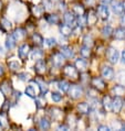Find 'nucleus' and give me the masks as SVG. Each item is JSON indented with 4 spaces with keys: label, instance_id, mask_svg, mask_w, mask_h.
I'll use <instances>...</instances> for the list:
<instances>
[{
    "label": "nucleus",
    "instance_id": "c85d7f7f",
    "mask_svg": "<svg viewBox=\"0 0 125 131\" xmlns=\"http://www.w3.org/2000/svg\"><path fill=\"white\" fill-rule=\"evenodd\" d=\"M46 19L49 24H58L59 23V17L57 14H49Z\"/></svg>",
    "mask_w": 125,
    "mask_h": 131
},
{
    "label": "nucleus",
    "instance_id": "4c0bfd02",
    "mask_svg": "<svg viewBox=\"0 0 125 131\" xmlns=\"http://www.w3.org/2000/svg\"><path fill=\"white\" fill-rule=\"evenodd\" d=\"M43 43L47 44L49 48H52V46H54L57 44V40L54 38H47V39L43 40Z\"/></svg>",
    "mask_w": 125,
    "mask_h": 131
},
{
    "label": "nucleus",
    "instance_id": "39448f33",
    "mask_svg": "<svg viewBox=\"0 0 125 131\" xmlns=\"http://www.w3.org/2000/svg\"><path fill=\"white\" fill-rule=\"evenodd\" d=\"M63 73L70 78H78L79 77V73L76 67L72 66V65H65L64 68H63Z\"/></svg>",
    "mask_w": 125,
    "mask_h": 131
},
{
    "label": "nucleus",
    "instance_id": "a18cd8bd",
    "mask_svg": "<svg viewBox=\"0 0 125 131\" xmlns=\"http://www.w3.org/2000/svg\"><path fill=\"white\" fill-rule=\"evenodd\" d=\"M42 11H43V9H40V7H37V6H34V7H33V13L35 14L37 17L41 16Z\"/></svg>",
    "mask_w": 125,
    "mask_h": 131
},
{
    "label": "nucleus",
    "instance_id": "cd10ccee",
    "mask_svg": "<svg viewBox=\"0 0 125 131\" xmlns=\"http://www.w3.org/2000/svg\"><path fill=\"white\" fill-rule=\"evenodd\" d=\"M76 24H78V27H85V25L87 24V21H86V16L85 14H81V16H79V18L76 19Z\"/></svg>",
    "mask_w": 125,
    "mask_h": 131
},
{
    "label": "nucleus",
    "instance_id": "5fc2aeb1",
    "mask_svg": "<svg viewBox=\"0 0 125 131\" xmlns=\"http://www.w3.org/2000/svg\"><path fill=\"white\" fill-rule=\"evenodd\" d=\"M85 2L87 3V5H93L94 0H85Z\"/></svg>",
    "mask_w": 125,
    "mask_h": 131
},
{
    "label": "nucleus",
    "instance_id": "4d7b16f0",
    "mask_svg": "<svg viewBox=\"0 0 125 131\" xmlns=\"http://www.w3.org/2000/svg\"><path fill=\"white\" fill-rule=\"evenodd\" d=\"M2 75H3V68L1 65H0V76H2Z\"/></svg>",
    "mask_w": 125,
    "mask_h": 131
},
{
    "label": "nucleus",
    "instance_id": "c03bdc74",
    "mask_svg": "<svg viewBox=\"0 0 125 131\" xmlns=\"http://www.w3.org/2000/svg\"><path fill=\"white\" fill-rule=\"evenodd\" d=\"M18 77H19V79H21V81L25 82L29 79V75L27 73H20V74H18Z\"/></svg>",
    "mask_w": 125,
    "mask_h": 131
},
{
    "label": "nucleus",
    "instance_id": "9b49d317",
    "mask_svg": "<svg viewBox=\"0 0 125 131\" xmlns=\"http://www.w3.org/2000/svg\"><path fill=\"white\" fill-rule=\"evenodd\" d=\"M91 85L93 86L95 89H97V90H103V89L105 88V83L103 82V79H101L100 77H94V78H92Z\"/></svg>",
    "mask_w": 125,
    "mask_h": 131
},
{
    "label": "nucleus",
    "instance_id": "58836bf2",
    "mask_svg": "<svg viewBox=\"0 0 125 131\" xmlns=\"http://www.w3.org/2000/svg\"><path fill=\"white\" fill-rule=\"evenodd\" d=\"M73 12H74V14H76V16H81V14L84 13V8L81 5H75L73 7Z\"/></svg>",
    "mask_w": 125,
    "mask_h": 131
},
{
    "label": "nucleus",
    "instance_id": "c9c22d12",
    "mask_svg": "<svg viewBox=\"0 0 125 131\" xmlns=\"http://www.w3.org/2000/svg\"><path fill=\"white\" fill-rule=\"evenodd\" d=\"M8 66L11 71H18L20 68V63L18 61H10L8 62Z\"/></svg>",
    "mask_w": 125,
    "mask_h": 131
},
{
    "label": "nucleus",
    "instance_id": "49530a36",
    "mask_svg": "<svg viewBox=\"0 0 125 131\" xmlns=\"http://www.w3.org/2000/svg\"><path fill=\"white\" fill-rule=\"evenodd\" d=\"M13 95H14V101H17V100L20 98L21 93H20V92H13Z\"/></svg>",
    "mask_w": 125,
    "mask_h": 131
},
{
    "label": "nucleus",
    "instance_id": "ddd939ff",
    "mask_svg": "<svg viewBox=\"0 0 125 131\" xmlns=\"http://www.w3.org/2000/svg\"><path fill=\"white\" fill-rule=\"evenodd\" d=\"M59 30H60L61 35H63V36H70V35L72 34V32H73V28L70 27V25H68L67 23H64V24H60V27H59Z\"/></svg>",
    "mask_w": 125,
    "mask_h": 131
},
{
    "label": "nucleus",
    "instance_id": "a19ab883",
    "mask_svg": "<svg viewBox=\"0 0 125 131\" xmlns=\"http://www.w3.org/2000/svg\"><path fill=\"white\" fill-rule=\"evenodd\" d=\"M42 3H43V10H51L53 7V3L50 0H42Z\"/></svg>",
    "mask_w": 125,
    "mask_h": 131
},
{
    "label": "nucleus",
    "instance_id": "f704fd0d",
    "mask_svg": "<svg viewBox=\"0 0 125 131\" xmlns=\"http://www.w3.org/2000/svg\"><path fill=\"white\" fill-rule=\"evenodd\" d=\"M0 27H1L3 30H10V29L12 28V24L8 19L3 18V19L1 20V24H0Z\"/></svg>",
    "mask_w": 125,
    "mask_h": 131
},
{
    "label": "nucleus",
    "instance_id": "4be33fe9",
    "mask_svg": "<svg viewBox=\"0 0 125 131\" xmlns=\"http://www.w3.org/2000/svg\"><path fill=\"white\" fill-rule=\"evenodd\" d=\"M113 34L116 40H125V28H119L113 31Z\"/></svg>",
    "mask_w": 125,
    "mask_h": 131
},
{
    "label": "nucleus",
    "instance_id": "3c124183",
    "mask_svg": "<svg viewBox=\"0 0 125 131\" xmlns=\"http://www.w3.org/2000/svg\"><path fill=\"white\" fill-rule=\"evenodd\" d=\"M58 130H69V128H68L67 126L62 125V126H59V127H58Z\"/></svg>",
    "mask_w": 125,
    "mask_h": 131
},
{
    "label": "nucleus",
    "instance_id": "c756f323",
    "mask_svg": "<svg viewBox=\"0 0 125 131\" xmlns=\"http://www.w3.org/2000/svg\"><path fill=\"white\" fill-rule=\"evenodd\" d=\"M112 33H113V29H112L111 25H105V27L102 29V35L104 36V38L111 36Z\"/></svg>",
    "mask_w": 125,
    "mask_h": 131
},
{
    "label": "nucleus",
    "instance_id": "de8ad7c7",
    "mask_svg": "<svg viewBox=\"0 0 125 131\" xmlns=\"http://www.w3.org/2000/svg\"><path fill=\"white\" fill-rule=\"evenodd\" d=\"M120 22H121V25H122V27H124V28H125V13L123 14L122 17H121V19H120Z\"/></svg>",
    "mask_w": 125,
    "mask_h": 131
},
{
    "label": "nucleus",
    "instance_id": "7c9ffc66",
    "mask_svg": "<svg viewBox=\"0 0 125 131\" xmlns=\"http://www.w3.org/2000/svg\"><path fill=\"white\" fill-rule=\"evenodd\" d=\"M37 83H38V85L40 87V94L41 95H44V94L48 93V89H49V87H48L47 83L42 82V81H37Z\"/></svg>",
    "mask_w": 125,
    "mask_h": 131
},
{
    "label": "nucleus",
    "instance_id": "5701e85b",
    "mask_svg": "<svg viewBox=\"0 0 125 131\" xmlns=\"http://www.w3.org/2000/svg\"><path fill=\"white\" fill-rule=\"evenodd\" d=\"M31 56V60H34V61H38V60H41L43 57V52L40 49H34L33 51L31 52L30 54Z\"/></svg>",
    "mask_w": 125,
    "mask_h": 131
},
{
    "label": "nucleus",
    "instance_id": "4468645a",
    "mask_svg": "<svg viewBox=\"0 0 125 131\" xmlns=\"http://www.w3.org/2000/svg\"><path fill=\"white\" fill-rule=\"evenodd\" d=\"M75 67H76V70L78 71L84 72L86 70V67H87V62L84 60V57H82V59H78L75 61Z\"/></svg>",
    "mask_w": 125,
    "mask_h": 131
},
{
    "label": "nucleus",
    "instance_id": "6ab92c4d",
    "mask_svg": "<svg viewBox=\"0 0 125 131\" xmlns=\"http://www.w3.org/2000/svg\"><path fill=\"white\" fill-rule=\"evenodd\" d=\"M0 90H1V93L3 94V95H6V96H8V95H10V94L12 93L11 86H10V84L8 82H6V83H3V84L0 85Z\"/></svg>",
    "mask_w": 125,
    "mask_h": 131
},
{
    "label": "nucleus",
    "instance_id": "e433bc0d",
    "mask_svg": "<svg viewBox=\"0 0 125 131\" xmlns=\"http://www.w3.org/2000/svg\"><path fill=\"white\" fill-rule=\"evenodd\" d=\"M50 114H51V116H52V118L56 119V120L60 119V117H58V115H61V116H62L61 110H60V109H58V108H52V109H50Z\"/></svg>",
    "mask_w": 125,
    "mask_h": 131
},
{
    "label": "nucleus",
    "instance_id": "052dcab7",
    "mask_svg": "<svg viewBox=\"0 0 125 131\" xmlns=\"http://www.w3.org/2000/svg\"><path fill=\"white\" fill-rule=\"evenodd\" d=\"M1 7H2V2L0 1V9H1Z\"/></svg>",
    "mask_w": 125,
    "mask_h": 131
},
{
    "label": "nucleus",
    "instance_id": "20e7f679",
    "mask_svg": "<svg viewBox=\"0 0 125 131\" xmlns=\"http://www.w3.org/2000/svg\"><path fill=\"white\" fill-rule=\"evenodd\" d=\"M108 59L109 61L111 62L112 64H116L117 62H119L120 60V53H119V51H117L116 49H114V48H110L108 50Z\"/></svg>",
    "mask_w": 125,
    "mask_h": 131
},
{
    "label": "nucleus",
    "instance_id": "864d4df0",
    "mask_svg": "<svg viewBox=\"0 0 125 131\" xmlns=\"http://www.w3.org/2000/svg\"><path fill=\"white\" fill-rule=\"evenodd\" d=\"M121 62H122L123 64H125V51L122 52V60H121Z\"/></svg>",
    "mask_w": 125,
    "mask_h": 131
},
{
    "label": "nucleus",
    "instance_id": "f257e3e1",
    "mask_svg": "<svg viewBox=\"0 0 125 131\" xmlns=\"http://www.w3.org/2000/svg\"><path fill=\"white\" fill-rule=\"evenodd\" d=\"M25 95L30 98H35L37 96H39L40 94V87L38 85L37 82H32L30 85H28L25 87V90H24Z\"/></svg>",
    "mask_w": 125,
    "mask_h": 131
},
{
    "label": "nucleus",
    "instance_id": "bb28decb",
    "mask_svg": "<svg viewBox=\"0 0 125 131\" xmlns=\"http://www.w3.org/2000/svg\"><path fill=\"white\" fill-rule=\"evenodd\" d=\"M80 54H81V56L84 57V59H89L90 55H91V50L89 46H82V48L80 49Z\"/></svg>",
    "mask_w": 125,
    "mask_h": 131
},
{
    "label": "nucleus",
    "instance_id": "b1692460",
    "mask_svg": "<svg viewBox=\"0 0 125 131\" xmlns=\"http://www.w3.org/2000/svg\"><path fill=\"white\" fill-rule=\"evenodd\" d=\"M112 10H113V12L114 13H116V14H123L124 12V10H123V5H122V2H115V3H113L112 5Z\"/></svg>",
    "mask_w": 125,
    "mask_h": 131
},
{
    "label": "nucleus",
    "instance_id": "a878e982",
    "mask_svg": "<svg viewBox=\"0 0 125 131\" xmlns=\"http://www.w3.org/2000/svg\"><path fill=\"white\" fill-rule=\"evenodd\" d=\"M46 104H47V101H46V98L43 97V95L35 97V105H37V108H38V109L44 108L46 107Z\"/></svg>",
    "mask_w": 125,
    "mask_h": 131
},
{
    "label": "nucleus",
    "instance_id": "6e6d98bb",
    "mask_svg": "<svg viewBox=\"0 0 125 131\" xmlns=\"http://www.w3.org/2000/svg\"><path fill=\"white\" fill-rule=\"evenodd\" d=\"M5 54V51H3V48L1 45H0V55H3Z\"/></svg>",
    "mask_w": 125,
    "mask_h": 131
},
{
    "label": "nucleus",
    "instance_id": "393cba45",
    "mask_svg": "<svg viewBox=\"0 0 125 131\" xmlns=\"http://www.w3.org/2000/svg\"><path fill=\"white\" fill-rule=\"evenodd\" d=\"M97 13H95L94 11H91L89 14L86 16V21H87V24H90V25H93L95 24V22L97 21V16H96Z\"/></svg>",
    "mask_w": 125,
    "mask_h": 131
},
{
    "label": "nucleus",
    "instance_id": "79ce46f5",
    "mask_svg": "<svg viewBox=\"0 0 125 131\" xmlns=\"http://www.w3.org/2000/svg\"><path fill=\"white\" fill-rule=\"evenodd\" d=\"M83 43H84V45H85V46H89V48H91V46L93 45V39H92L91 36L86 35L85 38H84V40H83Z\"/></svg>",
    "mask_w": 125,
    "mask_h": 131
},
{
    "label": "nucleus",
    "instance_id": "f8f14e48",
    "mask_svg": "<svg viewBox=\"0 0 125 131\" xmlns=\"http://www.w3.org/2000/svg\"><path fill=\"white\" fill-rule=\"evenodd\" d=\"M29 51H30V46H29L28 44H23L18 49V55H19V57L21 60H24V59L28 57Z\"/></svg>",
    "mask_w": 125,
    "mask_h": 131
},
{
    "label": "nucleus",
    "instance_id": "412c9836",
    "mask_svg": "<svg viewBox=\"0 0 125 131\" xmlns=\"http://www.w3.org/2000/svg\"><path fill=\"white\" fill-rule=\"evenodd\" d=\"M16 40H14V38L12 36V34H10L7 36V39H6V48L8 49V50H12L14 46H16Z\"/></svg>",
    "mask_w": 125,
    "mask_h": 131
},
{
    "label": "nucleus",
    "instance_id": "aec40b11",
    "mask_svg": "<svg viewBox=\"0 0 125 131\" xmlns=\"http://www.w3.org/2000/svg\"><path fill=\"white\" fill-rule=\"evenodd\" d=\"M50 126H51V123H50V120L46 118V117H43L40 119V121H39V128L41 129V130H48L50 128Z\"/></svg>",
    "mask_w": 125,
    "mask_h": 131
},
{
    "label": "nucleus",
    "instance_id": "9d476101",
    "mask_svg": "<svg viewBox=\"0 0 125 131\" xmlns=\"http://www.w3.org/2000/svg\"><path fill=\"white\" fill-rule=\"evenodd\" d=\"M34 71L35 73L38 74H44L46 71H47V65H46V62L43 61L42 59L41 60H38L35 62V65H34Z\"/></svg>",
    "mask_w": 125,
    "mask_h": 131
},
{
    "label": "nucleus",
    "instance_id": "bf43d9fd",
    "mask_svg": "<svg viewBox=\"0 0 125 131\" xmlns=\"http://www.w3.org/2000/svg\"><path fill=\"white\" fill-rule=\"evenodd\" d=\"M122 129H124V130H125V123H124V125H122Z\"/></svg>",
    "mask_w": 125,
    "mask_h": 131
},
{
    "label": "nucleus",
    "instance_id": "2eb2a0df",
    "mask_svg": "<svg viewBox=\"0 0 125 131\" xmlns=\"http://www.w3.org/2000/svg\"><path fill=\"white\" fill-rule=\"evenodd\" d=\"M78 110L81 112V114H83V115H87V114H90V112L92 111L90 104H87V103H81V104H79L78 105Z\"/></svg>",
    "mask_w": 125,
    "mask_h": 131
},
{
    "label": "nucleus",
    "instance_id": "1a4fd4ad",
    "mask_svg": "<svg viewBox=\"0 0 125 131\" xmlns=\"http://www.w3.org/2000/svg\"><path fill=\"white\" fill-rule=\"evenodd\" d=\"M51 62H52L53 66L60 67V66H62V64H63V62H64V56L62 55L61 53H56L51 56Z\"/></svg>",
    "mask_w": 125,
    "mask_h": 131
},
{
    "label": "nucleus",
    "instance_id": "a211bd4d",
    "mask_svg": "<svg viewBox=\"0 0 125 131\" xmlns=\"http://www.w3.org/2000/svg\"><path fill=\"white\" fill-rule=\"evenodd\" d=\"M112 93L114 94L115 96H123L125 94V87L123 85H115L112 88Z\"/></svg>",
    "mask_w": 125,
    "mask_h": 131
},
{
    "label": "nucleus",
    "instance_id": "f03ea898",
    "mask_svg": "<svg viewBox=\"0 0 125 131\" xmlns=\"http://www.w3.org/2000/svg\"><path fill=\"white\" fill-rule=\"evenodd\" d=\"M69 96L72 99H79L80 97H82L83 95V88L80 85H72L69 88Z\"/></svg>",
    "mask_w": 125,
    "mask_h": 131
},
{
    "label": "nucleus",
    "instance_id": "37998d69",
    "mask_svg": "<svg viewBox=\"0 0 125 131\" xmlns=\"http://www.w3.org/2000/svg\"><path fill=\"white\" fill-rule=\"evenodd\" d=\"M9 108H10V103L9 101H5L2 105V107H1V112L2 114H6V112H8L9 111Z\"/></svg>",
    "mask_w": 125,
    "mask_h": 131
},
{
    "label": "nucleus",
    "instance_id": "72a5a7b5",
    "mask_svg": "<svg viewBox=\"0 0 125 131\" xmlns=\"http://www.w3.org/2000/svg\"><path fill=\"white\" fill-rule=\"evenodd\" d=\"M103 107H104L105 110H111V103H112V99L110 96H105L103 98Z\"/></svg>",
    "mask_w": 125,
    "mask_h": 131
},
{
    "label": "nucleus",
    "instance_id": "7ed1b4c3",
    "mask_svg": "<svg viewBox=\"0 0 125 131\" xmlns=\"http://www.w3.org/2000/svg\"><path fill=\"white\" fill-rule=\"evenodd\" d=\"M122 107H123V99L120 96L114 97V99L111 103V110L113 112H115V114H119L121 111V109H122Z\"/></svg>",
    "mask_w": 125,
    "mask_h": 131
},
{
    "label": "nucleus",
    "instance_id": "473e14b6",
    "mask_svg": "<svg viewBox=\"0 0 125 131\" xmlns=\"http://www.w3.org/2000/svg\"><path fill=\"white\" fill-rule=\"evenodd\" d=\"M58 86H59V88H60L61 92H63V93H67L68 90H69V88H70V84H69L67 81H61V82H59Z\"/></svg>",
    "mask_w": 125,
    "mask_h": 131
},
{
    "label": "nucleus",
    "instance_id": "13d9d810",
    "mask_svg": "<svg viewBox=\"0 0 125 131\" xmlns=\"http://www.w3.org/2000/svg\"><path fill=\"white\" fill-rule=\"evenodd\" d=\"M122 5H123V10H124V13H125V1L122 2Z\"/></svg>",
    "mask_w": 125,
    "mask_h": 131
},
{
    "label": "nucleus",
    "instance_id": "2f4dec72",
    "mask_svg": "<svg viewBox=\"0 0 125 131\" xmlns=\"http://www.w3.org/2000/svg\"><path fill=\"white\" fill-rule=\"evenodd\" d=\"M32 40H33L34 44L38 45V46H41L43 44V38L39 33H34L33 35H32Z\"/></svg>",
    "mask_w": 125,
    "mask_h": 131
},
{
    "label": "nucleus",
    "instance_id": "603ef678",
    "mask_svg": "<svg viewBox=\"0 0 125 131\" xmlns=\"http://www.w3.org/2000/svg\"><path fill=\"white\" fill-rule=\"evenodd\" d=\"M65 8V3L64 2H59V9H60V10H62V9H64Z\"/></svg>",
    "mask_w": 125,
    "mask_h": 131
},
{
    "label": "nucleus",
    "instance_id": "dca6fc26",
    "mask_svg": "<svg viewBox=\"0 0 125 131\" xmlns=\"http://www.w3.org/2000/svg\"><path fill=\"white\" fill-rule=\"evenodd\" d=\"M25 30H23V29H21V28H18L16 29V30L13 31V33H12V36L14 38V40L16 41H20V40H22L24 36H25Z\"/></svg>",
    "mask_w": 125,
    "mask_h": 131
},
{
    "label": "nucleus",
    "instance_id": "09e8293b",
    "mask_svg": "<svg viewBox=\"0 0 125 131\" xmlns=\"http://www.w3.org/2000/svg\"><path fill=\"white\" fill-rule=\"evenodd\" d=\"M99 130H103V131H104V130H110V127H108V126H99V128H97Z\"/></svg>",
    "mask_w": 125,
    "mask_h": 131
},
{
    "label": "nucleus",
    "instance_id": "6e6552de",
    "mask_svg": "<svg viewBox=\"0 0 125 131\" xmlns=\"http://www.w3.org/2000/svg\"><path fill=\"white\" fill-rule=\"evenodd\" d=\"M101 74H102V77H104L105 79H108V81H111L113 79L114 77V71L111 66H104L102 67V71H101Z\"/></svg>",
    "mask_w": 125,
    "mask_h": 131
},
{
    "label": "nucleus",
    "instance_id": "8fccbe9b",
    "mask_svg": "<svg viewBox=\"0 0 125 131\" xmlns=\"http://www.w3.org/2000/svg\"><path fill=\"white\" fill-rule=\"evenodd\" d=\"M112 1L113 0H100V2L102 3V5H106V6H108L109 3H111Z\"/></svg>",
    "mask_w": 125,
    "mask_h": 131
},
{
    "label": "nucleus",
    "instance_id": "f3484780",
    "mask_svg": "<svg viewBox=\"0 0 125 131\" xmlns=\"http://www.w3.org/2000/svg\"><path fill=\"white\" fill-rule=\"evenodd\" d=\"M60 53L64 56V59H71V57L74 56V52L72 51V49L68 48V46H63V48H61Z\"/></svg>",
    "mask_w": 125,
    "mask_h": 131
},
{
    "label": "nucleus",
    "instance_id": "ea45409f",
    "mask_svg": "<svg viewBox=\"0 0 125 131\" xmlns=\"http://www.w3.org/2000/svg\"><path fill=\"white\" fill-rule=\"evenodd\" d=\"M51 98H52L53 101H56V103H59V101H61L62 99V95L60 93H57V92H53L51 94Z\"/></svg>",
    "mask_w": 125,
    "mask_h": 131
},
{
    "label": "nucleus",
    "instance_id": "0eeeda50",
    "mask_svg": "<svg viewBox=\"0 0 125 131\" xmlns=\"http://www.w3.org/2000/svg\"><path fill=\"white\" fill-rule=\"evenodd\" d=\"M97 13H99V16H100V18L103 21L109 20V18H110V10H109V7H106V5L99 6Z\"/></svg>",
    "mask_w": 125,
    "mask_h": 131
},
{
    "label": "nucleus",
    "instance_id": "423d86ee",
    "mask_svg": "<svg viewBox=\"0 0 125 131\" xmlns=\"http://www.w3.org/2000/svg\"><path fill=\"white\" fill-rule=\"evenodd\" d=\"M63 20L68 25H70L72 28L76 24V17L74 16V12H70V11L65 12L63 16Z\"/></svg>",
    "mask_w": 125,
    "mask_h": 131
}]
</instances>
